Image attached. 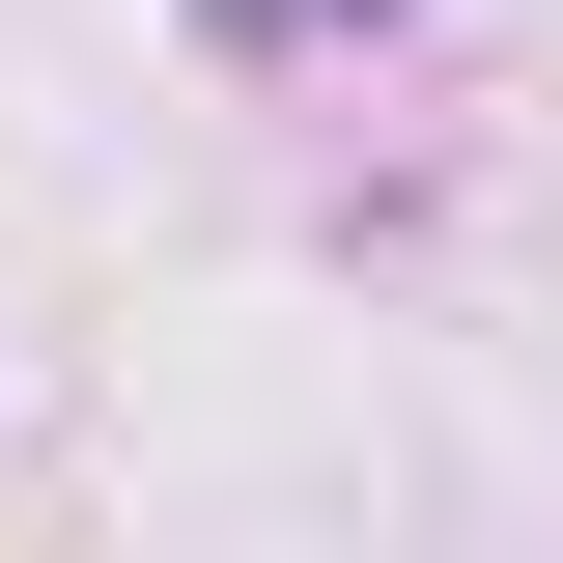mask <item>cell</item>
<instances>
[{
	"instance_id": "cell-1",
	"label": "cell",
	"mask_w": 563,
	"mask_h": 563,
	"mask_svg": "<svg viewBox=\"0 0 563 563\" xmlns=\"http://www.w3.org/2000/svg\"><path fill=\"white\" fill-rule=\"evenodd\" d=\"M395 0H198V57H366Z\"/></svg>"
}]
</instances>
